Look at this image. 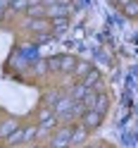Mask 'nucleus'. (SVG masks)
<instances>
[{"label":"nucleus","instance_id":"nucleus-1","mask_svg":"<svg viewBox=\"0 0 138 148\" xmlns=\"http://www.w3.org/2000/svg\"><path fill=\"white\" fill-rule=\"evenodd\" d=\"M67 141H69V134H67V132H60L57 136H55L52 146H55V148H62V146H67Z\"/></svg>","mask_w":138,"mask_h":148},{"label":"nucleus","instance_id":"nucleus-3","mask_svg":"<svg viewBox=\"0 0 138 148\" xmlns=\"http://www.w3.org/2000/svg\"><path fill=\"white\" fill-rule=\"evenodd\" d=\"M86 124H88V127L98 124V115H95V112H88V115H86Z\"/></svg>","mask_w":138,"mask_h":148},{"label":"nucleus","instance_id":"nucleus-2","mask_svg":"<svg viewBox=\"0 0 138 148\" xmlns=\"http://www.w3.org/2000/svg\"><path fill=\"white\" fill-rule=\"evenodd\" d=\"M14 119H7V122H3V127H0V136H7L10 132H14Z\"/></svg>","mask_w":138,"mask_h":148}]
</instances>
